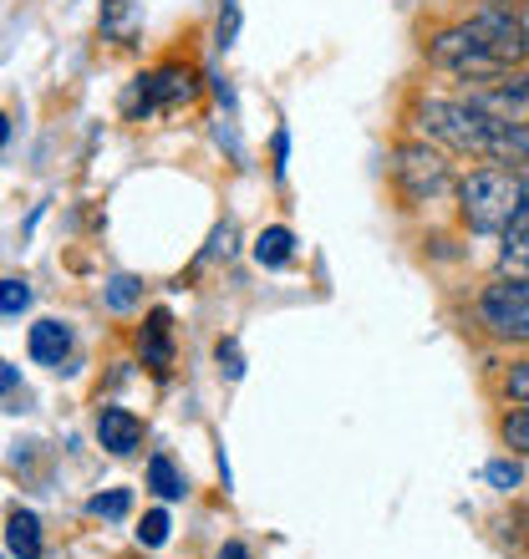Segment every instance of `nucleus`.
I'll return each mask as SVG.
<instances>
[{
    "label": "nucleus",
    "mask_w": 529,
    "mask_h": 559,
    "mask_svg": "<svg viewBox=\"0 0 529 559\" xmlns=\"http://www.w3.org/2000/svg\"><path fill=\"white\" fill-rule=\"evenodd\" d=\"M479 112L499 122H529V72H504V76H489L479 87H469V97Z\"/></svg>",
    "instance_id": "nucleus-7"
},
{
    "label": "nucleus",
    "mask_w": 529,
    "mask_h": 559,
    "mask_svg": "<svg viewBox=\"0 0 529 559\" xmlns=\"http://www.w3.org/2000/svg\"><path fill=\"white\" fill-rule=\"evenodd\" d=\"M138 300H143V285H138L132 275H113V280H107V306H113V310H132Z\"/></svg>",
    "instance_id": "nucleus-22"
},
{
    "label": "nucleus",
    "mask_w": 529,
    "mask_h": 559,
    "mask_svg": "<svg viewBox=\"0 0 529 559\" xmlns=\"http://www.w3.org/2000/svg\"><path fill=\"white\" fill-rule=\"evenodd\" d=\"M529 204V174L519 168H473L458 178V214L473 235H509Z\"/></svg>",
    "instance_id": "nucleus-1"
},
{
    "label": "nucleus",
    "mask_w": 529,
    "mask_h": 559,
    "mask_svg": "<svg viewBox=\"0 0 529 559\" xmlns=\"http://www.w3.org/2000/svg\"><path fill=\"white\" fill-rule=\"evenodd\" d=\"M214 361H220L224 382H239V377H245V356H239V341L235 336H224L220 346H214Z\"/></svg>",
    "instance_id": "nucleus-23"
},
{
    "label": "nucleus",
    "mask_w": 529,
    "mask_h": 559,
    "mask_svg": "<svg viewBox=\"0 0 529 559\" xmlns=\"http://www.w3.org/2000/svg\"><path fill=\"white\" fill-rule=\"evenodd\" d=\"M128 509H132V493L128 488H107V493H97V499H87V514L92 519H128Z\"/></svg>",
    "instance_id": "nucleus-17"
},
{
    "label": "nucleus",
    "mask_w": 529,
    "mask_h": 559,
    "mask_svg": "<svg viewBox=\"0 0 529 559\" xmlns=\"http://www.w3.org/2000/svg\"><path fill=\"white\" fill-rule=\"evenodd\" d=\"M11 143V122H5V112H0V147Z\"/></svg>",
    "instance_id": "nucleus-29"
},
{
    "label": "nucleus",
    "mask_w": 529,
    "mask_h": 559,
    "mask_svg": "<svg viewBox=\"0 0 529 559\" xmlns=\"http://www.w3.org/2000/svg\"><path fill=\"white\" fill-rule=\"evenodd\" d=\"M484 484L499 488V493H515V488H525V463H519V457H489Z\"/></svg>",
    "instance_id": "nucleus-16"
},
{
    "label": "nucleus",
    "mask_w": 529,
    "mask_h": 559,
    "mask_svg": "<svg viewBox=\"0 0 529 559\" xmlns=\"http://www.w3.org/2000/svg\"><path fill=\"white\" fill-rule=\"evenodd\" d=\"M5 545H11L15 559H42L46 545H42V519L31 514V509H15L5 519Z\"/></svg>",
    "instance_id": "nucleus-12"
},
{
    "label": "nucleus",
    "mask_w": 529,
    "mask_h": 559,
    "mask_svg": "<svg viewBox=\"0 0 529 559\" xmlns=\"http://www.w3.org/2000/svg\"><path fill=\"white\" fill-rule=\"evenodd\" d=\"M463 31L499 61V72H515L529 61V21L519 11H509L504 0H484L473 15H463Z\"/></svg>",
    "instance_id": "nucleus-5"
},
{
    "label": "nucleus",
    "mask_w": 529,
    "mask_h": 559,
    "mask_svg": "<svg viewBox=\"0 0 529 559\" xmlns=\"http://www.w3.org/2000/svg\"><path fill=\"white\" fill-rule=\"evenodd\" d=\"M499 270H504V275H519V280H529V235H504Z\"/></svg>",
    "instance_id": "nucleus-18"
},
{
    "label": "nucleus",
    "mask_w": 529,
    "mask_h": 559,
    "mask_svg": "<svg viewBox=\"0 0 529 559\" xmlns=\"http://www.w3.org/2000/svg\"><path fill=\"white\" fill-rule=\"evenodd\" d=\"M255 260H260L264 270H285L295 260V235L285 229V224L260 229V235H255Z\"/></svg>",
    "instance_id": "nucleus-13"
},
{
    "label": "nucleus",
    "mask_w": 529,
    "mask_h": 559,
    "mask_svg": "<svg viewBox=\"0 0 529 559\" xmlns=\"http://www.w3.org/2000/svg\"><path fill=\"white\" fill-rule=\"evenodd\" d=\"M138 352H143V367L153 377H168L174 371V316L168 310H148L143 331H138Z\"/></svg>",
    "instance_id": "nucleus-8"
},
{
    "label": "nucleus",
    "mask_w": 529,
    "mask_h": 559,
    "mask_svg": "<svg viewBox=\"0 0 529 559\" xmlns=\"http://www.w3.org/2000/svg\"><path fill=\"white\" fill-rule=\"evenodd\" d=\"M239 41V0H220V21H214V46L230 51Z\"/></svg>",
    "instance_id": "nucleus-20"
},
{
    "label": "nucleus",
    "mask_w": 529,
    "mask_h": 559,
    "mask_svg": "<svg viewBox=\"0 0 529 559\" xmlns=\"http://www.w3.org/2000/svg\"><path fill=\"white\" fill-rule=\"evenodd\" d=\"M168 530H174L168 509H148L143 524H138V545H143V549H163V545H168Z\"/></svg>",
    "instance_id": "nucleus-19"
},
{
    "label": "nucleus",
    "mask_w": 529,
    "mask_h": 559,
    "mask_svg": "<svg viewBox=\"0 0 529 559\" xmlns=\"http://www.w3.org/2000/svg\"><path fill=\"white\" fill-rule=\"evenodd\" d=\"M484 163L499 168H519L529 174V122H489V143H484Z\"/></svg>",
    "instance_id": "nucleus-9"
},
{
    "label": "nucleus",
    "mask_w": 529,
    "mask_h": 559,
    "mask_svg": "<svg viewBox=\"0 0 529 559\" xmlns=\"http://www.w3.org/2000/svg\"><path fill=\"white\" fill-rule=\"evenodd\" d=\"M387 174H392V189H397V199H402V209L438 204L448 189H458L448 158H443V153L427 143V138L397 147V153H392V168H387Z\"/></svg>",
    "instance_id": "nucleus-3"
},
{
    "label": "nucleus",
    "mask_w": 529,
    "mask_h": 559,
    "mask_svg": "<svg viewBox=\"0 0 529 559\" xmlns=\"http://www.w3.org/2000/svg\"><path fill=\"white\" fill-rule=\"evenodd\" d=\"M21 310H31V285L5 275L0 280V316H21Z\"/></svg>",
    "instance_id": "nucleus-21"
},
{
    "label": "nucleus",
    "mask_w": 529,
    "mask_h": 559,
    "mask_svg": "<svg viewBox=\"0 0 529 559\" xmlns=\"http://www.w3.org/2000/svg\"><path fill=\"white\" fill-rule=\"evenodd\" d=\"M132 21H138V11H132V0H107V21H103V31L107 36H132Z\"/></svg>",
    "instance_id": "nucleus-24"
},
{
    "label": "nucleus",
    "mask_w": 529,
    "mask_h": 559,
    "mask_svg": "<svg viewBox=\"0 0 529 559\" xmlns=\"http://www.w3.org/2000/svg\"><path fill=\"white\" fill-rule=\"evenodd\" d=\"M489 112H479L473 103L463 97H427L418 107V128H423L427 143L448 147V153H463V158H484V143H489Z\"/></svg>",
    "instance_id": "nucleus-2"
},
{
    "label": "nucleus",
    "mask_w": 529,
    "mask_h": 559,
    "mask_svg": "<svg viewBox=\"0 0 529 559\" xmlns=\"http://www.w3.org/2000/svg\"><path fill=\"white\" fill-rule=\"evenodd\" d=\"M26 352L31 361H42V367H57L72 356V325L57 321V316H42V321L31 325V336H26Z\"/></svg>",
    "instance_id": "nucleus-11"
},
{
    "label": "nucleus",
    "mask_w": 529,
    "mask_h": 559,
    "mask_svg": "<svg viewBox=\"0 0 529 559\" xmlns=\"http://www.w3.org/2000/svg\"><path fill=\"white\" fill-rule=\"evenodd\" d=\"M220 559H255V555L239 545V539H230V545H220Z\"/></svg>",
    "instance_id": "nucleus-28"
},
{
    "label": "nucleus",
    "mask_w": 529,
    "mask_h": 559,
    "mask_svg": "<svg viewBox=\"0 0 529 559\" xmlns=\"http://www.w3.org/2000/svg\"><path fill=\"white\" fill-rule=\"evenodd\" d=\"M97 442L113 457H132L143 448V417L128 413V407H103L97 413Z\"/></svg>",
    "instance_id": "nucleus-10"
},
{
    "label": "nucleus",
    "mask_w": 529,
    "mask_h": 559,
    "mask_svg": "<svg viewBox=\"0 0 529 559\" xmlns=\"http://www.w3.org/2000/svg\"><path fill=\"white\" fill-rule=\"evenodd\" d=\"M11 392H21V367L0 361V397H11Z\"/></svg>",
    "instance_id": "nucleus-27"
},
{
    "label": "nucleus",
    "mask_w": 529,
    "mask_h": 559,
    "mask_svg": "<svg viewBox=\"0 0 529 559\" xmlns=\"http://www.w3.org/2000/svg\"><path fill=\"white\" fill-rule=\"evenodd\" d=\"M473 321L484 325L494 341L529 346V280L504 275L494 285H484L479 300H473Z\"/></svg>",
    "instance_id": "nucleus-6"
},
{
    "label": "nucleus",
    "mask_w": 529,
    "mask_h": 559,
    "mask_svg": "<svg viewBox=\"0 0 529 559\" xmlns=\"http://www.w3.org/2000/svg\"><path fill=\"white\" fill-rule=\"evenodd\" d=\"M193 97H199V72L189 61H163L153 72L132 76L122 112L128 118H158V112H174V107H189Z\"/></svg>",
    "instance_id": "nucleus-4"
},
{
    "label": "nucleus",
    "mask_w": 529,
    "mask_h": 559,
    "mask_svg": "<svg viewBox=\"0 0 529 559\" xmlns=\"http://www.w3.org/2000/svg\"><path fill=\"white\" fill-rule=\"evenodd\" d=\"M499 442L509 448L515 457H529V402H519L515 413L499 417Z\"/></svg>",
    "instance_id": "nucleus-15"
},
{
    "label": "nucleus",
    "mask_w": 529,
    "mask_h": 559,
    "mask_svg": "<svg viewBox=\"0 0 529 559\" xmlns=\"http://www.w3.org/2000/svg\"><path fill=\"white\" fill-rule=\"evenodd\" d=\"M270 168H275V178H285V158H291V133L285 128H275V143H270Z\"/></svg>",
    "instance_id": "nucleus-26"
},
{
    "label": "nucleus",
    "mask_w": 529,
    "mask_h": 559,
    "mask_svg": "<svg viewBox=\"0 0 529 559\" xmlns=\"http://www.w3.org/2000/svg\"><path fill=\"white\" fill-rule=\"evenodd\" d=\"M504 397L509 402H529V361H515L504 371Z\"/></svg>",
    "instance_id": "nucleus-25"
},
{
    "label": "nucleus",
    "mask_w": 529,
    "mask_h": 559,
    "mask_svg": "<svg viewBox=\"0 0 529 559\" xmlns=\"http://www.w3.org/2000/svg\"><path fill=\"white\" fill-rule=\"evenodd\" d=\"M148 488H153V493H158L163 503H174V499H184V493H189V478H184V473H178V463L168 453H153L148 457Z\"/></svg>",
    "instance_id": "nucleus-14"
}]
</instances>
